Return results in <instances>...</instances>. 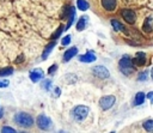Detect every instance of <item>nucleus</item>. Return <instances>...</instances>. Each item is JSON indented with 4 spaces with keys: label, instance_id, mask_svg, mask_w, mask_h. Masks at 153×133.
<instances>
[{
    "label": "nucleus",
    "instance_id": "22",
    "mask_svg": "<svg viewBox=\"0 0 153 133\" xmlns=\"http://www.w3.org/2000/svg\"><path fill=\"white\" fill-rule=\"evenodd\" d=\"M147 77H148V71H143V72L139 73L137 79H139L140 81H143V80H146V79H147Z\"/></svg>",
    "mask_w": 153,
    "mask_h": 133
},
{
    "label": "nucleus",
    "instance_id": "24",
    "mask_svg": "<svg viewBox=\"0 0 153 133\" xmlns=\"http://www.w3.org/2000/svg\"><path fill=\"white\" fill-rule=\"evenodd\" d=\"M71 35H66L63 38H62V41H61V44L62 46H68L69 44V42H71Z\"/></svg>",
    "mask_w": 153,
    "mask_h": 133
},
{
    "label": "nucleus",
    "instance_id": "18",
    "mask_svg": "<svg viewBox=\"0 0 153 133\" xmlns=\"http://www.w3.org/2000/svg\"><path fill=\"white\" fill-rule=\"evenodd\" d=\"M110 22H111V25H112V28H114L115 31H123V30H124V26H123L118 20H116V19H111Z\"/></svg>",
    "mask_w": 153,
    "mask_h": 133
},
{
    "label": "nucleus",
    "instance_id": "2",
    "mask_svg": "<svg viewBox=\"0 0 153 133\" xmlns=\"http://www.w3.org/2000/svg\"><path fill=\"white\" fill-rule=\"evenodd\" d=\"M14 121H16V123H17L18 126H20V127H31V126L33 125V119H32V116H31L30 114L23 113V111L16 114Z\"/></svg>",
    "mask_w": 153,
    "mask_h": 133
},
{
    "label": "nucleus",
    "instance_id": "6",
    "mask_svg": "<svg viewBox=\"0 0 153 133\" xmlns=\"http://www.w3.org/2000/svg\"><path fill=\"white\" fill-rule=\"evenodd\" d=\"M92 73H93L96 77H98V78H108V77L110 75L108 68L104 67V66H100V65H99V66H94V67L92 68Z\"/></svg>",
    "mask_w": 153,
    "mask_h": 133
},
{
    "label": "nucleus",
    "instance_id": "9",
    "mask_svg": "<svg viewBox=\"0 0 153 133\" xmlns=\"http://www.w3.org/2000/svg\"><path fill=\"white\" fill-rule=\"evenodd\" d=\"M76 53H78V48H76V47H72V48L67 49V50L65 52V54H63V62L69 61L72 58H74V56L76 55Z\"/></svg>",
    "mask_w": 153,
    "mask_h": 133
},
{
    "label": "nucleus",
    "instance_id": "3",
    "mask_svg": "<svg viewBox=\"0 0 153 133\" xmlns=\"http://www.w3.org/2000/svg\"><path fill=\"white\" fill-rule=\"evenodd\" d=\"M87 115H88V107L86 105H76L72 110V117L78 122L85 120Z\"/></svg>",
    "mask_w": 153,
    "mask_h": 133
},
{
    "label": "nucleus",
    "instance_id": "14",
    "mask_svg": "<svg viewBox=\"0 0 153 133\" xmlns=\"http://www.w3.org/2000/svg\"><path fill=\"white\" fill-rule=\"evenodd\" d=\"M55 44H56V42H55V41H53V42H50V43L44 48L43 54H42V59H43V60H45V59L49 56V54L51 53V50H53V48L55 47Z\"/></svg>",
    "mask_w": 153,
    "mask_h": 133
},
{
    "label": "nucleus",
    "instance_id": "12",
    "mask_svg": "<svg viewBox=\"0 0 153 133\" xmlns=\"http://www.w3.org/2000/svg\"><path fill=\"white\" fill-rule=\"evenodd\" d=\"M79 61H81V62H93V61H96V55L93 54V53H91V52H88V53H86V54H84V55H80L79 56Z\"/></svg>",
    "mask_w": 153,
    "mask_h": 133
},
{
    "label": "nucleus",
    "instance_id": "19",
    "mask_svg": "<svg viewBox=\"0 0 153 133\" xmlns=\"http://www.w3.org/2000/svg\"><path fill=\"white\" fill-rule=\"evenodd\" d=\"M13 73V68L12 67H5L0 69V77H6V75H11Z\"/></svg>",
    "mask_w": 153,
    "mask_h": 133
},
{
    "label": "nucleus",
    "instance_id": "7",
    "mask_svg": "<svg viewBox=\"0 0 153 133\" xmlns=\"http://www.w3.org/2000/svg\"><path fill=\"white\" fill-rule=\"evenodd\" d=\"M122 17L129 24H134L135 20H136V16H135V13L131 10H123L122 11Z\"/></svg>",
    "mask_w": 153,
    "mask_h": 133
},
{
    "label": "nucleus",
    "instance_id": "16",
    "mask_svg": "<svg viewBox=\"0 0 153 133\" xmlns=\"http://www.w3.org/2000/svg\"><path fill=\"white\" fill-rule=\"evenodd\" d=\"M145 93L143 92H137L136 95H135V101H134V105H141L143 102H145Z\"/></svg>",
    "mask_w": 153,
    "mask_h": 133
},
{
    "label": "nucleus",
    "instance_id": "29",
    "mask_svg": "<svg viewBox=\"0 0 153 133\" xmlns=\"http://www.w3.org/2000/svg\"><path fill=\"white\" fill-rule=\"evenodd\" d=\"M8 85V80H2L0 81V87H6Z\"/></svg>",
    "mask_w": 153,
    "mask_h": 133
},
{
    "label": "nucleus",
    "instance_id": "25",
    "mask_svg": "<svg viewBox=\"0 0 153 133\" xmlns=\"http://www.w3.org/2000/svg\"><path fill=\"white\" fill-rule=\"evenodd\" d=\"M62 31H63V26L61 25V26H59V29H57V30L55 31V34H54V35H53L51 37H53L54 40H55V38H57V37H59V36L61 35V32H62Z\"/></svg>",
    "mask_w": 153,
    "mask_h": 133
},
{
    "label": "nucleus",
    "instance_id": "10",
    "mask_svg": "<svg viewBox=\"0 0 153 133\" xmlns=\"http://www.w3.org/2000/svg\"><path fill=\"white\" fill-rule=\"evenodd\" d=\"M145 62H146V54L142 52H139L136 54V56L133 59V64L137 65V66H142V65H145Z\"/></svg>",
    "mask_w": 153,
    "mask_h": 133
},
{
    "label": "nucleus",
    "instance_id": "17",
    "mask_svg": "<svg viewBox=\"0 0 153 133\" xmlns=\"http://www.w3.org/2000/svg\"><path fill=\"white\" fill-rule=\"evenodd\" d=\"M76 7L80 10V11H86L88 10V2L86 0H76Z\"/></svg>",
    "mask_w": 153,
    "mask_h": 133
},
{
    "label": "nucleus",
    "instance_id": "5",
    "mask_svg": "<svg viewBox=\"0 0 153 133\" xmlns=\"http://www.w3.org/2000/svg\"><path fill=\"white\" fill-rule=\"evenodd\" d=\"M114 103H115V97H114V96H104V97H102L100 101H99V105H100V108H102L103 110L110 109V108L114 105Z\"/></svg>",
    "mask_w": 153,
    "mask_h": 133
},
{
    "label": "nucleus",
    "instance_id": "13",
    "mask_svg": "<svg viewBox=\"0 0 153 133\" xmlns=\"http://www.w3.org/2000/svg\"><path fill=\"white\" fill-rule=\"evenodd\" d=\"M87 22H88V18H87L86 16H82V17L78 20V23H76V30H78V31L84 30V29L86 28V25H87Z\"/></svg>",
    "mask_w": 153,
    "mask_h": 133
},
{
    "label": "nucleus",
    "instance_id": "30",
    "mask_svg": "<svg viewBox=\"0 0 153 133\" xmlns=\"http://www.w3.org/2000/svg\"><path fill=\"white\" fill-rule=\"evenodd\" d=\"M55 93H56V96L60 95V89H59V87H55Z\"/></svg>",
    "mask_w": 153,
    "mask_h": 133
},
{
    "label": "nucleus",
    "instance_id": "20",
    "mask_svg": "<svg viewBox=\"0 0 153 133\" xmlns=\"http://www.w3.org/2000/svg\"><path fill=\"white\" fill-rule=\"evenodd\" d=\"M142 126H143L145 131H147V132H153V120H147V121H145Z\"/></svg>",
    "mask_w": 153,
    "mask_h": 133
},
{
    "label": "nucleus",
    "instance_id": "23",
    "mask_svg": "<svg viewBox=\"0 0 153 133\" xmlns=\"http://www.w3.org/2000/svg\"><path fill=\"white\" fill-rule=\"evenodd\" d=\"M151 20L149 19H146L145 20V24H143V30L146 31V32H149L151 30H152V28H151V23H149Z\"/></svg>",
    "mask_w": 153,
    "mask_h": 133
},
{
    "label": "nucleus",
    "instance_id": "4",
    "mask_svg": "<svg viewBox=\"0 0 153 133\" xmlns=\"http://www.w3.org/2000/svg\"><path fill=\"white\" fill-rule=\"evenodd\" d=\"M36 123H37V126H38L39 129H44V131L50 129L53 127L51 120L48 116H45V115H39L37 117V120H36Z\"/></svg>",
    "mask_w": 153,
    "mask_h": 133
},
{
    "label": "nucleus",
    "instance_id": "15",
    "mask_svg": "<svg viewBox=\"0 0 153 133\" xmlns=\"http://www.w3.org/2000/svg\"><path fill=\"white\" fill-rule=\"evenodd\" d=\"M68 16H69V18H68V23H67V26H66V29L71 28L72 23L74 22V18H75V8H74L73 6H71V8H69V12H68Z\"/></svg>",
    "mask_w": 153,
    "mask_h": 133
},
{
    "label": "nucleus",
    "instance_id": "21",
    "mask_svg": "<svg viewBox=\"0 0 153 133\" xmlns=\"http://www.w3.org/2000/svg\"><path fill=\"white\" fill-rule=\"evenodd\" d=\"M51 86H53V81H51V80L47 79V80L43 81V89H44L45 91H50V90H51Z\"/></svg>",
    "mask_w": 153,
    "mask_h": 133
},
{
    "label": "nucleus",
    "instance_id": "11",
    "mask_svg": "<svg viewBox=\"0 0 153 133\" xmlns=\"http://www.w3.org/2000/svg\"><path fill=\"white\" fill-rule=\"evenodd\" d=\"M102 6L108 12L114 11L116 8V0H102Z\"/></svg>",
    "mask_w": 153,
    "mask_h": 133
},
{
    "label": "nucleus",
    "instance_id": "31",
    "mask_svg": "<svg viewBox=\"0 0 153 133\" xmlns=\"http://www.w3.org/2000/svg\"><path fill=\"white\" fill-rule=\"evenodd\" d=\"M2 115H4V109H2V108H0V119L2 117Z\"/></svg>",
    "mask_w": 153,
    "mask_h": 133
},
{
    "label": "nucleus",
    "instance_id": "28",
    "mask_svg": "<svg viewBox=\"0 0 153 133\" xmlns=\"http://www.w3.org/2000/svg\"><path fill=\"white\" fill-rule=\"evenodd\" d=\"M147 98L151 101V103L153 104V91H151V92H148L147 93Z\"/></svg>",
    "mask_w": 153,
    "mask_h": 133
},
{
    "label": "nucleus",
    "instance_id": "26",
    "mask_svg": "<svg viewBox=\"0 0 153 133\" xmlns=\"http://www.w3.org/2000/svg\"><path fill=\"white\" fill-rule=\"evenodd\" d=\"M1 132H2V133H14L16 131H14L13 128L8 127V126H4V127L1 128Z\"/></svg>",
    "mask_w": 153,
    "mask_h": 133
},
{
    "label": "nucleus",
    "instance_id": "1",
    "mask_svg": "<svg viewBox=\"0 0 153 133\" xmlns=\"http://www.w3.org/2000/svg\"><path fill=\"white\" fill-rule=\"evenodd\" d=\"M118 67H120V71L124 75H130L135 71V66L133 64V60L128 55H124L121 58V60L118 62Z\"/></svg>",
    "mask_w": 153,
    "mask_h": 133
},
{
    "label": "nucleus",
    "instance_id": "27",
    "mask_svg": "<svg viewBox=\"0 0 153 133\" xmlns=\"http://www.w3.org/2000/svg\"><path fill=\"white\" fill-rule=\"evenodd\" d=\"M56 68H57V66H56V65H53V66H50V67H49V69H48V73H49V74L54 73V72L56 71Z\"/></svg>",
    "mask_w": 153,
    "mask_h": 133
},
{
    "label": "nucleus",
    "instance_id": "8",
    "mask_svg": "<svg viewBox=\"0 0 153 133\" xmlns=\"http://www.w3.org/2000/svg\"><path fill=\"white\" fill-rule=\"evenodd\" d=\"M29 77H30V79H31L32 83H37V81H39V80L43 78V71H42L41 68L32 69V71L30 72Z\"/></svg>",
    "mask_w": 153,
    "mask_h": 133
},
{
    "label": "nucleus",
    "instance_id": "32",
    "mask_svg": "<svg viewBox=\"0 0 153 133\" xmlns=\"http://www.w3.org/2000/svg\"><path fill=\"white\" fill-rule=\"evenodd\" d=\"M151 74H152V78H153V69L151 71Z\"/></svg>",
    "mask_w": 153,
    "mask_h": 133
}]
</instances>
